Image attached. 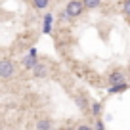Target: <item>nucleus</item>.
Listing matches in <instances>:
<instances>
[{
	"mask_svg": "<svg viewBox=\"0 0 130 130\" xmlns=\"http://www.w3.org/2000/svg\"><path fill=\"white\" fill-rule=\"evenodd\" d=\"M75 100H77V103L78 105H80V109H88V100H86L84 98V94H77V96H75Z\"/></svg>",
	"mask_w": 130,
	"mask_h": 130,
	"instance_id": "423d86ee",
	"label": "nucleus"
},
{
	"mask_svg": "<svg viewBox=\"0 0 130 130\" xmlns=\"http://www.w3.org/2000/svg\"><path fill=\"white\" fill-rule=\"evenodd\" d=\"M23 65H25V67H27V69H35V67H37V61H35V57H31V56H27V57H25V59H23Z\"/></svg>",
	"mask_w": 130,
	"mask_h": 130,
	"instance_id": "6e6552de",
	"label": "nucleus"
},
{
	"mask_svg": "<svg viewBox=\"0 0 130 130\" xmlns=\"http://www.w3.org/2000/svg\"><path fill=\"white\" fill-rule=\"evenodd\" d=\"M48 4H50V0H32V6L37 10H46Z\"/></svg>",
	"mask_w": 130,
	"mask_h": 130,
	"instance_id": "0eeeda50",
	"label": "nucleus"
},
{
	"mask_svg": "<svg viewBox=\"0 0 130 130\" xmlns=\"http://www.w3.org/2000/svg\"><path fill=\"white\" fill-rule=\"evenodd\" d=\"M82 2H84V8H88V10H94L102 4V0H82Z\"/></svg>",
	"mask_w": 130,
	"mask_h": 130,
	"instance_id": "1a4fd4ad",
	"label": "nucleus"
},
{
	"mask_svg": "<svg viewBox=\"0 0 130 130\" xmlns=\"http://www.w3.org/2000/svg\"><path fill=\"white\" fill-rule=\"evenodd\" d=\"M13 75H15V67H13V63L8 59V57H4V59L0 61V77L4 78V80H10Z\"/></svg>",
	"mask_w": 130,
	"mask_h": 130,
	"instance_id": "7ed1b4c3",
	"label": "nucleus"
},
{
	"mask_svg": "<svg viewBox=\"0 0 130 130\" xmlns=\"http://www.w3.org/2000/svg\"><path fill=\"white\" fill-rule=\"evenodd\" d=\"M96 130H103V124H102V121H96Z\"/></svg>",
	"mask_w": 130,
	"mask_h": 130,
	"instance_id": "ddd939ff",
	"label": "nucleus"
},
{
	"mask_svg": "<svg viewBox=\"0 0 130 130\" xmlns=\"http://www.w3.org/2000/svg\"><path fill=\"white\" fill-rule=\"evenodd\" d=\"M35 130H54V128H52V122H50L48 119H42V121H38V122H37Z\"/></svg>",
	"mask_w": 130,
	"mask_h": 130,
	"instance_id": "39448f33",
	"label": "nucleus"
},
{
	"mask_svg": "<svg viewBox=\"0 0 130 130\" xmlns=\"http://www.w3.org/2000/svg\"><path fill=\"white\" fill-rule=\"evenodd\" d=\"M122 12H124V15H130V0H124V4H122Z\"/></svg>",
	"mask_w": 130,
	"mask_h": 130,
	"instance_id": "9d476101",
	"label": "nucleus"
},
{
	"mask_svg": "<svg viewBox=\"0 0 130 130\" xmlns=\"http://www.w3.org/2000/svg\"><path fill=\"white\" fill-rule=\"evenodd\" d=\"M92 113L100 115V113H102V105H100V103H92Z\"/></svg>",
	"mask_w": 130,
	"mask_h": 130,
	"instance_id": "9b49d317",
	"label": "nucleus"
},
{
	"mask_svg": "<svg viewBox=\"0 0 130 130\" xmlns=\"http://www.w3.org/2000/svg\"><path fill=\"white\" fill-rule=\"evenodd\" d=\"M77 130H92V126H88V124H78Z\"/></svg>",
	"mask_w": 130,
	"mask_h": 130,
	"instance_id": "f8f14e48",
	"label": "nucleus"
},
{
	"mask_svg": "<svg viewBox=\"0 0 130 130\" xmlns=\"http://www.w3.org/2000/svg\"><path fill=\"white\" fill-rule=\"evenodd\" d=\"M65 12L69 15V19H75V17H78L84 12V2L82 0H71L69 4H67V8H65Z\"/></svg>",
	"mask_w": 130,
	"mask_h": 130,
	"instance_id": "f257e3e1",
	"label": "nucleus"
},
{
	"mask_svg": "<svg viewBox=\"0 0 130 130\" xmlns=\"http://www.w3.org/2000/svg\"><path fill=\"white\" fill-rule=\"evenodd\" d=\"M32 75H35L37 78H44L46 75H48V69H46V65H44V63H38L37 67L32 69Z\"/></svg>",
	"mask_w": 130,
	"mask_h": 130,
	"instance_id": "20e7f679",
	"label": "nucleus"
},
{
	"mask_svg": "<svg viewBox=\"0 0 130 130\" xmlns=\"http://www.w3.org/2000/svg\"><path fill=\"white\" fill-rule=\"evenodd\" d=\"M107 84H109V88H113V86H119V84H126V73L122 69H115L109 73V77H107Z\"/></svg>",
	"mask_w": 130,
	"mask_h": 130,
	"instance_id": "f03ea898",
	"label": "nucleus"
}]
</instances>
